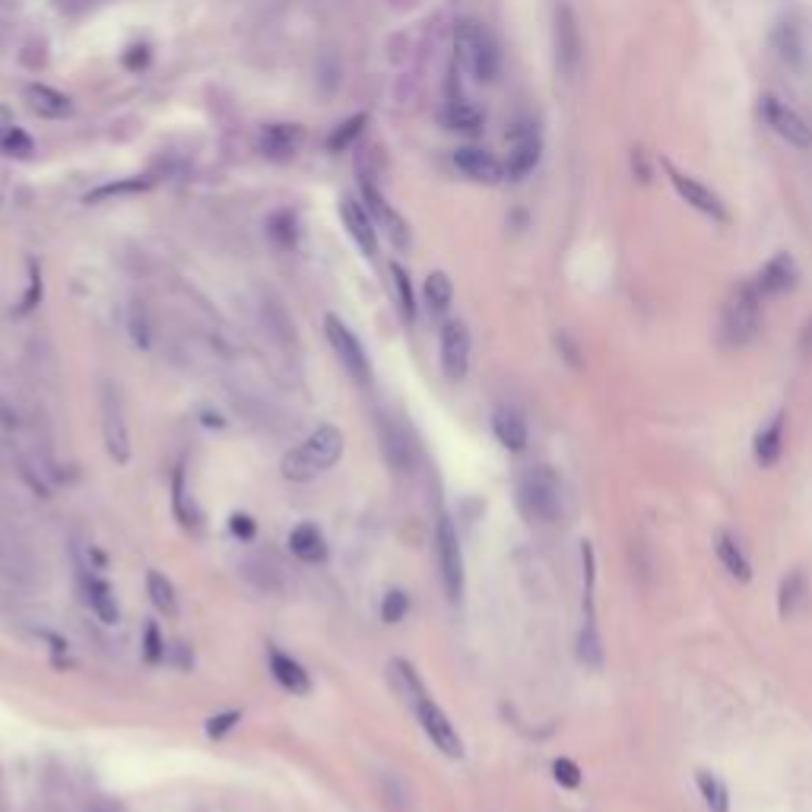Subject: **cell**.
<instances>
[{
	"label": "cell",
	"mask_w": 812,
	"mask_h": 812,
	"mask_svg": "<svg viewBox=\"0 0 812 812\" xmlns=\"http://www.w3.org/2000/svg\"><path fill=\"white\" fill-rule=\"evenodd\" d=\"M270 673L280 686L292 695H308L311 692V676L299 660H292L283 651H270Z\"/></svg>",
	"instance_id": "22"
},
{
	"label": "cell",
	"mask_w": 812,
	"mask_h": 812,
	"mask_svg": "<svg viewBox=\"0 0 812 812\" xmlns=\"http://www.w3.org/2000/svg\"><path fill=\"white\" fill-rule=\"evenodd\" d=\"M800 343H803V353L809 356V353H812V321L803 327V337H800Z\"/></svg>",
	"instance_id": "45"
},
{
	"label": "cell",
	"mask_w": 812,
	"mask_h": 812,
	"mask_svg": "<svg viewBox=\"0 0 812 812\" xmlns=\"http://www.w3.org/2000/svg\"><path fill=\"white\" fill-rule=\"evenodd\" d=\"M667 175H670V181H673L676 194H679L682 200H686L692 210H698V213H705V216L717 219V223H727V207H724V200L717 197L711 188H705V184L695 181L692 175L676 172L673 165H667Z\"/></svg>",
	"instance_id": "13"
},
{
	"label": "cell",
	"mask_w": 812,
	"mask_h": 812,
	"mask_svg": "<svg viewBox=\"0 0 812 812\" xmlns=\"http://www.w3.org/2000/svg\"><path fill=\"white\" fill-rule=\"evenodd\" d=\"M454 165L460 175H467L479 184H498L505 178V165L492 153L479 150V146H460V150L454 153Z\"/></svg>",
	"instance_id": "16"
},
{
	"label": "cell",
	"mask_w": 812,
	"mask_h": 812,
	"mask_svg": "<svg viewBox=\"0 0 812 812\" xmlns=\"http://www.w3.org/2000/svg\"><path fill=\"white\" fill-rule=\"evenodd\" d=\"M289 549L295 559H302L308 565H318L327 559V540L318 524H299L289 533Z\"/></svg>",
	"instance_id": "23"
},
{
	"label": "cell",
	"mask_w": 812,
	"mask_h": 812,
	"mask_svg": "<svg viewBox=\"0 0 812 812\" xmlns=\"http://www.w3.org/2000/svg\"><path fill=\"white\" fill-rule=\"evenodd\" d=\"M410 708H413V714H416L419 727L426 730V736L435 743L438 752H445L448 759H460V755H464V743H460V736H457L454 724L448 721V714L435 705L429 692H422Z\"/></svg>",
	"instance_id": "7"
},
{
	"label": "cell",
	"mask_w": 812,
	"mask_h": 812,
	"mask_svg": "<svg viewBox=\"0 0 812 812\" xmlns=\"http://www.w3.org/2000/svg\"><path fill=\"white\" fill-rule=\"evenodd\" d=\"M695 784H698L701 800H705V806L711 812H730V790H727V784L717 778L714 771H698L695 774Z\"/></svg>",
	"instance_id": "29"
},
{
	"label": "cell",
	"mask_w": 812,
	"mask_h": 812,
	"mask_svg": "<svg viewBox=\"0 0 812 812\" xmlns=\"http://www.w3.org/2000/svg\"><path fill=\"white\" fill-rule=\"evenodd\" d=\"M340 77H343V64L334 51H327L318 61V89L324 92V96H334L340 86Z\"/></svg>",
	"instance_id": "33"
},
{
	"label": "cell",
	"mask_w": 812,
	"mask_h": 812,
	"mask_svg": "<svg viewBox=\"0 0 812 812\" xmlns=\"http://www.w3.org/2000/svg\"><path fill=\"white\" fill-rule=\"evenodd\" d=\"M784 426H787V413L781 410V413H774L759 432H755L752 457L762 470H771L781 460V454H784Z\"/></svg>",
	"instance_id": "18"
},
{
	"label": "cell",
	"mask_w": 812,
	"mask_h": 812,
	"mask_svg": "<svg viewBox=\"0 0 812 812\" xmlns=\"http://www.w3.org/2000/svg\"><path fill=\"white\" fill-rule=\"evenodd\" d=\"M343 445L346 438L337 426H318L299 448H292L283 457L280 470L289 483H311V479L327 473L343 457Z\"/></svg>",
	"instance_id": "1"
},
{
	"label": "cell",
	"mask_w": 812,
	"mask_h": 812,
	"mask_svg": "<svg viewBox=\"0 0 812 812\" xmlns=\"http://www.w3.org/2000/svg\"><path fill=\"white\" fill-rule=\"evenodd\" d=\"M806 597H809V578L803 568H793L781 578V587H778V613L781 619H790L797 616L800 609L806 606Z\"/></svg>",
	"instance_id": "24"
},
{
	"label": "cell",
	"mask_w": 812,
	"mask_h": 812,
	"mask_svg": "<svg viewBox=\"0 0 812 812\" xmlns=\"http://www.w3.org/2000/svg\"><path fill=\"white\" fill-rule=\"evenodd\" d=\"M578 657H581V663H587V667H600V663H603V648H600V638H597V629H594V619H587V625L581 629Z\"/></svg>",
	"instance_id": "34"
},
{
	"label": "cell",
	"mask_w": 812,
	"mask_h": 812,
	"mask_svg": "<svg viewBox=\"0 0 812 812\" xmlns=\"http://www.w3.org/2000/svg\"><path fill=\"white\" fill-rule=\"evenodd\" d=\"M131 337H134V343L137 346H150V324H146V318H143V311H137L134 308V315H131Z\"/></svg>",
	"instance_id": "42"
},
{
	"label": "cell",
	"mask_w": 812,
	"mask_h": 812,
	"mask_svg": "<svg viewBox=\"0 0 812 812\" xmlns=\"http://www.w3.org/2000/svg\"><path fill=\"white\" fill-rule=\"evenodd\" d=\"M305 131L299 124H267L257 137V150L273 162H286L302 150Z\"/></svg>",
	"instance_id": "15"
},
{
	"label": "cell",
	"mask_w": 812,
	"mask_h": 812,
	"mask_svg": "<svg viewBox=\"0 0 812 812\" xmlns=\"http://www.w3.org/2000/svg\"><path fill=\"white\" fill-rule=\"evenodd\" d=\"M435 549H438V571L445 594L457 603L464 597V552H460V537L451 518H441L435 527Z\"/></svg>",
	"instance_id": "6"
},
{
	"label": "cell",
	"mask_w": 812,
	"mask_h": 812,
	"mask_svg": "<svg viewBox=\"0 0 812 812\" xmlns=\"http://www.w3.org/2000/svg\"><path fill=\"white\" fill-rule=\"evenodd\" d=\"M518 508L530 524H552L562 514V486L549 467H530L518 479Z\"/></svg>",
	"instance_id": "2"
},
{
	"label": "cell",
	"mask_w": 812,
	"mask_h": 812,
	"mask_svg": "<svg viewBox=\"0 0 812 812\" xmlns=\"http://www.w3.org/2000/svg\"><path fill=\"white\" fill-rule=\"evenodd\" d=\"M58 4H61L64 10H70V13H80V10H86V7L96 4V0H58Z\"/></svg>",
	"instance_id": "44"
},
{
	"label": "cell",
	"mask_w": 812,
	"mask_h": 812,
	"mask_svg": "<svg viewBox=\"0 0 812 812\" xmlns=\"http://www.w3.org/2000/svg\"><path fill=\"white\" fill-rule=\"evenodd\" d=\"M492 432L498 438V445L508 448V451H524L527 441H530V432H527V419L518 406H498L492 413Z\"/></svg>",
	"instance_id": "20"
},
{
	"label": "cell",
	"mask_w": 812,
	"mask_h": 812,
	"mask_svg": "<svg viewBox=\"0 0 812 812\" xmlns=\"http://www.w3.org/2000/svg\"><path fill=\"white\" fill-rule=\"evenodd\" d=\"M143 654H146V660L150 663H159L162 657H165V641L159 638V629H156V622H150L146 625V632H143Z\"/></svg>",
	"instance_id": "39"
},
{
	"label": "cell",
	"mask_w": 812,
	"mask_h": 812,
	"mask_svg": "<svg viewBox=\"0 0 812 812\" xmlns=\"http://www.w3.org/2000/svg\"><path fill=\"white\" fill-rule=\"evenodd\" d=\"M470 368V330L460 318H451L441 327V372L451 381H460Z\"/></svg>",
	"instance_id": "11"
},
{
	"label": "cell",
	"mask_w": 812,
	"mask_h": 812,
	"mask_svg": "<svg viewBox=\"0 0 812 812\" xmlns=\"http://www.w3.org/2000/svg\"><path fill=\"white\" fill-rule=\"evenodd\" d=\"M146 594H150L153 606L165 616H175L178 613V597H175V584L162 575V571H150L146 575Z\"/></svg>",
	"instance_id": "30"
},
{
	"label": "cell",
	"mask_w": 812,
	"mask_h": 812,
	"mask_svg": "<svg viewBox=\"0 0 812 812\" xmlns=\"http://www.w3.org/2000/svg\"><path fill=\"white\" fill-rule=\"evenodd\" d=\"M235 724H242V711H223L207 721V736L210 740H223L229 730H235Z\"/></svg>",
	"instance_id": "37"
},
{
	"label": "cell",
	"mask_w": 812,
	"mask_h": 812,
	"mask_svg": "<svg viewBox=\"0 0 812 812\" xmlns=\"http://www.w3.org/2000/svg\"><path fill=\"white\" fill-rule=\"evenodd\" d=\"M422 295H426V305L435 318H441L445 311L451 308V299H454V286H451V276L448 273H429L426 276V286H422Z\"/></svg>",
	"instance_id": "28"
},
{
	"label": "cell",
	"mask_w": 812,
	"mask_h": 812,
	"mask_svg": "<svg viewBox=\"0 0 812 812\" xmlns=\"http://www.w3.org/2000/svg\"><path fill=\"white\" fill-rule=\"evenodd\" d=\"M381 441H384V457H387V464H391L394 470H410L413 467V438H410V429L403 426V422L391 419V416H384L381 419Z\"/></svg>",
	"instance_id": "19"
},
{
	"label": "cell",
	"mask_w": 812,
	"mask_h": 812,
	"mask_svg": "<svg viewBox=\"0 0 812 812\" xmlns=\"http://www.w3.org/2000/svg\"><path fill=\"white\" fill-rule=\"evenodd\" d=\"M324 334H327L330 349L337 353L340 365L346 368V375L353 378L356 384H362V387L372 384V365H368V356H365V349H362V343H359V337L353 334V330H349L337 315H327Z\"/></svg>",
	"instance_id": "5"
},
{
	"label": "cell",
	"mask_w": 812,
	"mask_h": 812,
	"mask_svg": "<svg viewBox=\"0 0 812 812\" xmlns=\"http://www.w3.org/2000/svg\"><path fill=\"white\" fill-rule=\"evenodd\" d=\"M584 58V42L578 29V16L571 7H559L556 13V67L562 77H575Z\"/></svg>",
	"instance_id": "10"
},
{
	"label": "cell",
	"mask_w": 812,
	"mask_h": 812,
	"mask_svg": "<svg viewBox=\"0 0 812 812\" xmlns=\"http://www.w3.org/2000/svg\"><path fill=\"white\" fill-rule=\"evenodd\" d=\"M184 502H188V489H184V473L175 470V476H172V505H175L178 521L188 527V508H184Z\"/></svg>",
	"instance_id": "40"
},
{
	"label": "cell",
	"mask_w": 812,
	"mask_h": 812,
	"mask_svg": "<svg viewBox=\"0 0 812 812\" xmlns=\"http://www.w3.org/2000/svg\"><path fill=\"white\" fill-rule=\"evenodd\" d=\"M762 295L755 289V283H743L740 289H733L730 302L724 308V337L733 346H746L759 337L762 330Z\"/></svg>",
	"instance_id": "4"
},
{
	"label": "cell",
	"mask_w": 812,
	"mask_h": 812,
	"mask_svg": "<svg viewBox=\"0 0 812 812\" xmlns=\"http://www.w3.org/2000/svg\"><path fill=\"white\" fill-rule=\"evenodd\" d=\"M365 124H368L365 115H353L349 121L337 124V127H334V134L327 137V150H330V153H343V150H349V146H353V140L365 131Z\"/></svg>",
	"instance_id": "32"
},
{
	"label": "cell",
	"mask_w": 812,
	"mask_h": 812,
	"mask_svg": "<svg viewBox=\"0 0 812 812\" xmlns=\"http://www.w3.org/2000/svg\"><path fill=\"white\" fill-rule=\"evenodd\" d=\"M86 597H89V606L92 613H96L105 625H115L121 619V609H118V600L112 594V587L99 578H89L86 581Z\"/></svg>",
	"instance_id": "27"
},
{
	"label": "cell",
	"mask_w": 812,
	"mask_h": 812,
	"mask_svg": "<svg viewBox=\"0 0 812 812\" xmlns=\"http://www.w3.org/2000/svg\"><path fill=\"white\" fill-rule=\"evenodd\" d=\"M362 200H365L368 213H372L375 226L384 229L387 238H391V242H394L397 248H406V245H410V229H406L403 216L391 207V203H387V200L381 197V191L375 188V181L362 178Z\"/></svg>",
	"instance_id": "12"
},
{
	"label": "cell",
	"mask_w": 812,
	"mask_h": 812,
	"mask_svg": "<svg viewBox=\"0 0 812 812\" xmlns=\"http://www.w3.org/2000/svg\"><path fill=\"white\" fill-rule=\"evenodd\" d=\"M102 438H105V451L115 464H127L131 460V432H127V419H124V406L118 391L105 384L102 391Z\"/></svg>",
	"instance_id": "9"
},
{
	"label": "cell",
	"mask_w": 812,
	"mask_h": 812,
	"mask_svg": "<svg viewBox=\"0 0 812 812\" xmlns=\"http://www.w3.org/2000/svg\"><path fill=\"white\" fill-rule=\"evenodd\" d=\"M26 105L32 108L35 115L39 118H48V121H61V118H67L70 115V99L64 96V92H58V89H51V86H45V83H32V86H26Z\"/></svg>",
	"instance_id": "21"
},
{
	"label": "cell",
	"mask_w": 812,
	"mask_h": 812,
	"mask_svg": "<svg viewBox=\"0 0 812 812\" xmlns=\"http://www.w3.org/2000/svg\"><path fill=\"white\" fill-rule=\"evenodd\" d=\"M797 264H793L790 254H774L771 261L762 267V273L755 276V289H759L762 299H774V295H784L797 286Z\"/></svg>",
	"instance_id": "17"
},
{
	"label": "cell",
	"mask_w": 812,
	"mask_h": 812,
	"mask_svg": "<svg viewBox=\"0 0 812 812\" xmlns=\"http://www.w3.org/2000/svg\"><path fill=\"white\" fill-rule=\"evenodd\" d=\"M714 552H717V559H721L724 571H727V575H730L733 581L746 584V581L752 578V565H749V559H746L743 546L736 543V537H730V533H717Z\"/></svg>",
	"instance_id": "25"
},
{
	"label": "cell",
	"mask_w": 812,
	"mask_h": 812,
	"mask_svg": "<svg viewBox=\"0 0 812 812\" xmlns=\"http://www.w3.org/2000/svg\"><path fill=\"white\" fill-rule=\"evenodd\" d=\"M451 131H460V134H479L483 131V112H479L476 105L457 99L448 105V115H445Z\"/></svg>",
	"instance_id": "31"
},
{
	"label": "cell",
	"mask_w": 812,
	"mask_h": 812,
	"mask_svg": "<svg viewBox=\"0 0 812 812\" xmlns=\"http://www.w3.org/2000/svg\"><path fill=\"white\" fill-rule=\"evenodd\" d=\"M229 527H232V533H235L238 540H251L254 533H257V527H254V521L248 518V514H232Z\"/></svg>",
	"instance_id": "43"
},
{
	"label": "cell",
	"mask_w": 812,
	"mask_h": 812,
	"mask_svg": "<svg viewBox=\"0 0 812 812\" xmlns=\"http://www.w3.org/2000/svg\"><path fill=\"white\" fill-rule=\"evenodd\" d=\"M406 613H410V597H406L403 590H387L381 600V619L387 625H397L406 619Z\"/></svg>",
	"instance_id": "36"
},
{
	"label": "cell",
	"mask_w": 812,
	"mask_h": 812,
	"mask_svg": "<svg viewBox=\"0 0 812 812\" xmlns=\"http://www.w3.org/2000/svg\"><path fill=\"white\" fill-rule=\"evenodd\" d=\"M391 280H394V289H397V299H400V308H403V318L413 321L416 318V295H413V283L406 270L400 264L391 267Z\"/></svg>",
	"instance_id": "35"
},
{
	"label": "cell",
	"mask_w": 812,
	"mask_h": 812,
	"mask_svg": "<svg viewBox=\"0 0 812 812\" xmlns=\"http://www.w3.org/2000/svg\"><path fill=\"white\" fill-rule=\"evenodd\" d=\"M540 140L537 137H521L518 143L511 146V153H508V162H505V178L511 181H521L527 178L533 169H537V162H540Z\"/></svg>",
	"instance_id": "26"
},
{
	"label": "cell",
	"mask_w": 812,
	"mask_h": 812,
	"mask_svg": "<svg viewBox=\"0 0 812 812\" xmlns=\"http://www.w3.org/2000/svg\"><path fill=\"white\" fill-rule=\"evenodd\" d=\"M340 216H343V226L349 229V235H353V242L359 245V251L365 257H375L378 254V226H375L372 213H368V207H362L356 197H343Z\"/></svg>",
	"instance_id": "14"
},
{
	"label": "cell",
	"mask_w": 812,
	"mask_h": 812,
	"mask_svg": "<svg viewBox=\"0 0 812 812\" xmlns=\"http://www.w3.org/2000/svg\"><path fill=\"white\" fill-rule=\"evenodd\" d=\"M552 778H556L562 787H578L581 784V768L571 759H556V762H552Z\"/></svg>",
	"instance_id": "38"
},
{
	"label": "cell",
	"mask_w": 812,
	"mask_h": 812,
	"mask_svg": "<svg viewBox=\"0 0 812 812\" xmlns=\"http://www.w3.org/2000/svg\"><path fill=\"white\" fill-rule=\"evenodd\" d=\"M759 115L765 118V124L784 143L797 146V150H809V146H812V127L806 124V118L797 112V108H790L787 102H781L778 96H762L759 99Z\"/></svg>",
	"instance_id": "8"
},
{
	"label": "cell",
	"mask_w": 812,
	"mask_h": 812,
	"mask_svg": "<svg viewBox=\"0 0 812 812\" xmlns=\"http://www.w3.org/2000/svg\"><path fill=\"white\" fill-rule=\"evenodd\" d=\"M146 181H127V184H108V188H99L92 191L86 200H102V197H112V194H127V191H143Z\"/></svg>",
	"instance_id": "41"
},
{
	"label": "cell",
	"mask_w": 812,
	"mask_h": 812,
	"mask_svg": "<svg viewBox=\"0 0 812 812\" xmlns=\"http://www.w3.org/2000/svg\"><path fill=\"white\" fill-rule=\"evenodd\" d=\"M457 58L479 83H492L498 77V45L492 32L476 20H460L454 29Z\"/></svg>",
	"instance_id": "3"
}]
</instances>
